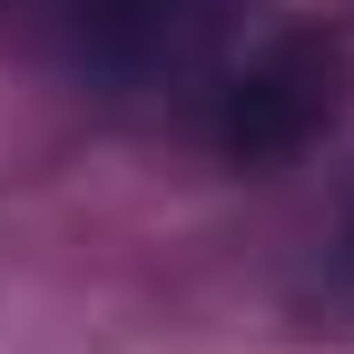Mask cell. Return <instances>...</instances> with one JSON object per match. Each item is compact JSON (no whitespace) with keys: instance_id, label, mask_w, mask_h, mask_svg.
Wrapping results in <instances>:
<instances>
[{"instance_id":"cell-2","label":"cell","mask_w":354,"mask_h":354,"mask_svg":"<svg viewBox=\"0 0 354 354\" xmlns=\"http://www.w3.org/2000/svg\"><path fill=\"white\" fill-rule=\"evenodd\" d=\"M128 10H158V0H128Z\"/></svg>"},{"instance_id":"cell-1","label":"cell","mask_w":354,"mask_h":354,"mask_svg":"<svg viewBox=\"0 0 354 354\" xmlns=\"http://www.w3.org/2000/svg\"><path fill=\"white\" fill-rule=\"evenodd\" d=\"M335 109H344V39L295 30L227 88V148L236 158H295L305 138L335 128Z\"/></svg>"}]
</instances>
